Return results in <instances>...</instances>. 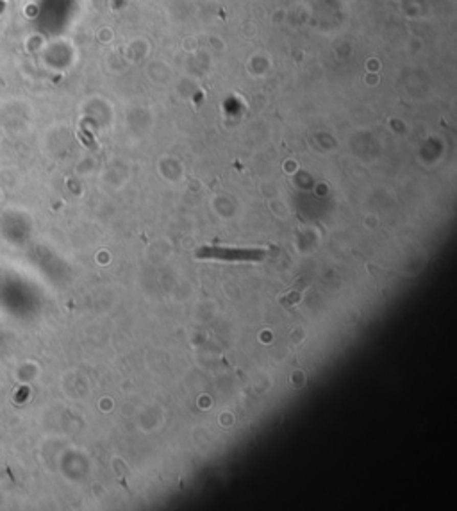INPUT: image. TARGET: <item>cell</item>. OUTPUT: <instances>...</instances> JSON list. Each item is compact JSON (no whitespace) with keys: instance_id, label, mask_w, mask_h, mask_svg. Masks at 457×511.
Returning a JSON list of instances; mask_svg holds the SVG:
<instances>
[{"instance_id":"7a4b0ae2","label":"cell","mask_w":457,"mask_h":511,"mask_svg":"<svg viewBox=\"0 0 457 511\" xmlns=\"http://www.w3.org/2000/svg\"><path fill=\"white\" fill-rule=\"evenodd\" d=\"M300 300H302V286H300V290L291 288L286 295H282L281 299H279V302H281L284 307H293V306H296Z\"/></svg>"},{"instance_id":"6da1fadb","label":"cell","mask_w":457,"mask_h":511,"mask_svg":"<svg viewBox=\"0 0 457 511\" xmlns=\"http://www.w3.org/2000/svg\"><path fill=\"white\" fill-rule=\"evenodd\" d=\"M197 257L200 259H216V261H232V263H238V261H263L268 257V251L264 249H238V247H220V245H215V247H202L200 251L197 252Z\"/></svg>"}]
</instances>
